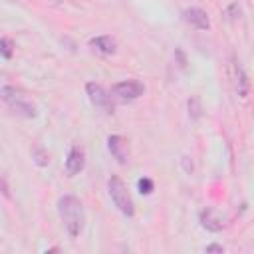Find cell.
Returning a JSON list of instances; mask_svg holds the SVG:
<instances>
[{"mask_svg":"<svg viewBox=\"0 0 254 254\" xmlns=\"http://www.w3.org/2000/svg\"><path fill=\"white\" fill-rule=\"evenodd\" d=\"M85 91H87V95H89V99H91V103L93 105H97V107H103V109H113V103H111V95L99 85V83H87L85 85Z\"/></svg>","mask_w":254,"mask_h":254,"instance_id":"cell-7","label":"cell"},{"mask_svg":"<svg viewBox=\"0 0 254 254\" xmlns=\"http://www.w3.org/2000/svg\"><path fill=\"white\" fill-rule=\"evenodd\" d=\"M0 97H2V101H4L14 113H18V115H22V117H36V105H34L20 89H16V87H12V85H6V87L0 89Z\"/></svg>","mask_w":254,"mask_h":254,"instance_id":"cell-2","label":"cell"},{"mask_svg":"<svg viewBox=\"0 0 254 254\" xmlns=\"http://www.w3.org/2000/svg\"><path fill=\"white\" fill-rule=\"evenodd\" d=\"M137 187H139V192H141V194H151V192H153V189H155L153 181H151V179H147V177L139 179Z\"/></svg>","mask_w":254,"mask_h":254,"instance_id":"cell-13","label":"cell"},{"mask_svg":"<svg viewBox=\"0 0 254 254\" xmlns=\"http://www.w3.org/2000/svg\"><path fill=\"white\" fill-rule=\"evenodd\" d=\"M107 147H109L113 159H117V163L125 165L129 161V145L121 135H109L107 137Z\"/></svg>","mask_w":254,"mask_h":254,"instance_id":"cell-6","label":"cell"},{"mask_svg":"<svg viewBox=\"0 0 254 254\" xmlns=\"http://www.w3.org/2000/svg\"><path fill=\"white\" fill-rule=\"evenodd\" d=\"M58 212L64 220V226L67 230L69 236H79L83 226H85V212H83V204L77 196L73 194H65L58 200Z\"/></svg>","mask_w":254,"mask_h":254,"instance_id":"cell-1","label":"cell"},{"mask_svg":"<svg viewBox=\"0 0 254 254\" xmlns=\"http://www.w3.org/2000/svg\"><path fill=\"white\" fill-rule=\"evenodd\" d=\"M204 250H206V252H218V254H222V252H224V248H222V246H218V244H208Z\"/></svg>","mask_w":254,"mask_h":254,"instance_id":"cell-15","label":"cell"},{"mask_svg":"<svg viewBox=\"0 0 254 254\" xmlns=\"http://www.w3.org/2000/svg\"><path fill=\"white\" fill-rule=\"evenodd\" d=\"M200 224L206 228V230H212V232H218L224 228V218L212 210V208H204L200 210Z\"/></svg>","mask_w":254,"mask_h":254,"instance_id":"cell-9","label":"cell"},{"mask_svg":"<svg viewBox=\"0 0 254 254\" xmlns=\"http://www.w3.org/2000/svg\"><path fill=\"white\" fill-rule=\"evenodd\" d=\"M12 54H14V44H12V40L2 38V40H0V56L6 58V60H10Z\"/></svg>","mask_w":254,"mask_h":254,"instance_id":"cell-12","label":"cell"},{"mask_svg":"<svg viewBox=\"0 0 254 254\" xmlns=\"http://www.w3.org/2000/svg\"><path fill=\"white\" fill-rule=\"evenodd\" d=\"M89 46H91L97 54H101V56H111V54L115 52V40L109 38V36H97V38H91Z\"/></svg>","mask_w":254,"mask_h":254,"instance_id":"cell-10","label":"cell"},{"mask_svg":"<svg viewBox=\"0 0 254 254\" xmlns=\"http://www.w3.org/2000/svg\"><path fill=\"white\" fill-rule=\"evenodd\" d=\"M183 18H185V22H189L190 26H194V28H198V30H206V28L210 26L206 12L200 10V8H187V10L183 12Z\"/></svg>","mask_w":254,"mask_h":254,"instance_id":"cell-8","label":"cell"},{"mask_svg":"<svg viewBox=\"0 0 254 254\" xmlns=\"http://www.w3.org/2000/svg\"><path fill=\"white\" fill-rule=\"evenodd\" d=\"M34 157H36V163H38V165H42V167H44V165H48V161H50V159H48V155H46L42 149H34Z\"/></svg>","mask_w":254,"mask_h":254,"instance_id":"cell-14","label":"cell"},{"mask_svg":"<svg viewBox=\"0 0 254 254\" xmlns=\"http://www.w3.org/2000/svg\"><path fill=\"white\" fill-rule=\"evenodd\" d=\"M143 91H145V85L137 79H125L111 87V95L119 101H133V99L141 97Z\"/></svg>","mask_w":254,"mask_h":254,"instance_id":"cell-4","label":"cell"},{"mask_svg":"<svg viewBox=\"0 0 254 254\" xmlns=\"http://www.w3.org/2000/svg\"><path fill=\"white\" fill-rule=\"evenodd\" d=\"M83 167H85V153L81 147L73 145L67 153V159H65V171L69 177H75L83 171Z\"/></svg>","mask_w":254,"mask_h":254,"instance_id":"cell-5","label":"cell"},{"mask_svg":"<svg viewBox=\"0 0 254 254\" xmlns=\"http://www.w3.org/2000/svg\"><path fill=\"white\" fill-rule=\"evenodd\" d=\"M107 189H109V194H111V200L115 202V206L125 214V216H133L135 214V206H133V200H131V194L125 187V183L113 175L109 181H107Z\"/></svg>","mask_w":254,"mask_h":254,"instance_id":"cell-3","label":"cell"},{"mask_svg":"<svg viewBox=\"0 0 254 254\" xmlns=\"http://www.w3.org/2000/svg\"><path fill=\"white\" fill-rule=\"evenodd\" d=\"M236 77H238V95L240 97H246L248 95V79H246V73L240 65H236Z\"/></svg>","mask_w":254,"mask_h":254,"instance_id":"cell-11","label":"cell"},{"mask_svg":"<svg viewBox=\"0 0 254 254\" xmlns=\"http://www.w3.org/2000/svg\"><path fill=\"white\" fill-rule=\"evenodd\" d=\"M0 190H2V194L10 196V190H8V183L4 181V177H2V175H0Z\"/></svg>","mask_w":254,"mask_h":254,"instance_id":"cell-16","label":"cell"}]
</instances>
